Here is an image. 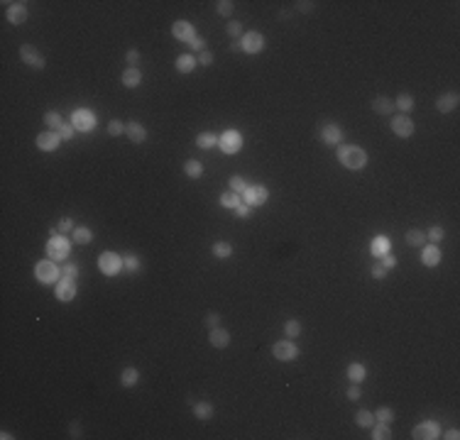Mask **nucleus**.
Segmentation results:
<instances>
[{
    "instance_id": "7ed1b4c3",
    "label": "nucleus",
    "mask_w": 460,
    "mask_h": 440,
    "mask_svg": "<svg viewBox=\"0 0 460 440\" xmlns=\"http://www.w3.org/2000/svg\"><path fill=\"white\" fill-rule=\"evenodd\" d=\"M35 277L42 281V284H54V281L61 277V269H59L51 259H42V262H37V267H35Z\"/></svg>"
},
{
    "instance_id": "f704fd0d",
    "label": "nucleus",
    "mask_w": 460,
    "mask_h": 440,
    "mask_svg": "<svg viewBox=\"0 0 460 440\" xmlns=\"http://www.w3.org/2000/svg\"><path fill=\"white\" fill-rule=\"evenodd\" d=\"M213 254H215L218 259H228V257L233 254V244H230V242H215V244H213Z\"/></svg>"
},
{
    "instance_id": "e433bc0d",
    "label": "nucleus",
    "mask_w": 460,
    "mask_h": 440,
    "mask_svg": "<svg viewBox=\"0 0 460 440\" xmlns=\"http://www.w3.org/2000/svg\"><path fill=\"white\" fill-rule=\"evenodd\" d=\"M407 242H409L411 247H421V244L426 242V233L414 228V230H409V233H407Z\"/></svg>"
},
{
    "instance_id": "423d86ee",
    "label": "nucleus",
    "mask_w": 460,
    "mask_h": 440,
    "mask_svg": "<svg viewBox=\"0 0 460 440\" xmlns=\"http://www.w3.org/2000/svg\"><path fill=\"white\" fill-rule=\"evenodd\" d=\"M20 56H22V61L27 64V66H32V69H44V56L40 54V49L35 47V44H22V49H20Z\"/></svg>"
},
{
    "instance_id": "f8f14e48",
    "label": "nucleus",
    "mask_w": 460,
    "mask_h": 440,
    "mask_svg": "<svg viewBox=\"0 0 460 440\" xmlns=\"http://www.w3.org/2000/svg\"><path fill=\"white\" fill-rule=\"evenodd\" d=\"M79 293V286H76V279H61L56 281V298L59 301H74Z\"/></svg>"
},
{
    "instance_id": "052dcab7",
    "label": "nucleus",
    "mask_w": 460,
    "mask_h": 440,
    "mask_svg": "<svg viewBox=\"0 0 460 440\" xmlns=\"http://www.w3.org/2000/svg\"><path fill=\"white\" fill-rule=\"evenodd\" d=\"M348 399H350V401H358V399H360V384H353V387H348Z\"/></svg>"
},
{
    "instance_id": "4c0bfd02",
    "label": "nucleus",
    "mask_w": 460,
    "mask_h": 440,
    "mask_svg": "<svg viewBox=\"0 0 460 440\" xmlns=\"http://www.w3.org/2000/svg\"><path fill=\"white\" fill-rule=\"evenodd\" d=\"M215 10H218V15L230 17L233 10H235V2H233V0H218V2H215Z\"/></svg>"
},
{
    "instance_id": "c85d7f7f",
    "label": "nucleus",
    "mask_w": 460,
    "mask_h": 440,
    "mask_svg": "<svg viewBox=\"0 0 460 440\" xmlns=\"http://www.w3.org/2000/svg\"><path fill=\"white\" fill-rule=\"evenodd\" d=\"M137 382H140V372H137L135 367H125L123 374H120V384H123V387H135Z\"/></svg>"
},
{
    "instance_id": "680f3d73",
    "label": "nucleus",
    "mask_w": 460,
    "mask_h": 440,
    "mask_svg": "<svg viewBox=\"0 0 460 440\" xmlns=\"http://www.w3.org/2000/svg\"><path fill=\"white\" fill-rule=\"evenodd\" d=\"M69 431H71V436H74V438H84V433H81V426H79L76 421H74V423L69 426Z\"/></svg>"
},
{
    "instance_id": "72a5a7b5",
    "label": "nucleus",
    "mask_w": 460,
    "mask_h": 440,
    "mask_svg": "<svg viewBox=\"0 0 460 440\" xmlns=\"http://www.w3.org/2000/svg\"><path fill=\"white\" fill-rule=\"evenodd\" d=\"M240 194H235V191H225L223 196H220V205L223 208H238L240 205Z\"/></svg>"
},
{
    "instance_id": "4468645a",
    "label": "nucleus",
    "mask_w": 460,
    "mask_h": 440,
    "mask_svg": "<svg viewBox=\"0 0 460 440\" xmlns=\"http://www.w3.org/2000/svg\"><path fill=\"white\" fill-rule=\"evenodd\" d=\"M59 145H61V137H59V132H54V130L37 135V147H40L42 152H54Z\"/></svg>"
},
{
    "instance_id": "603ef678",
    "label": "nucleus",
    "mask_w": 460,
    "mask_h": 440,
    "mask_svg": "<svg viewBox=\"0 0 460 440\" xmlns=\"http://www.w3.org/2000/svg\"><path fill=\"white\" fill-rule=\"evenodd\" d=\"M199 64H204V66H210V64H213V51L204 49V51L199 54Z\"/></svg>"
},
{
    "instance_id": "49530a36",
    "label": "nucleus",
    "mask_w": 460,
    "mask_h": 440,
    "mask_svg": "<svg viewBox=\"0 0 460 440\" xmlns=\"http://www.w3.org/2000/svg\"><path fill=\"white\" fill-rule=\"evenodd\" d=\"M123 264H125L130 272H140V259H137L135 254H127V257H123Z\"/></svg>"
},
{
    "instance_id": "de8ad7c7",
    "label": "nucleus",
    "mask_w": 460,
    "mask_h": 440,
    "mask_svg": "<svg viewBox=\"0 0 460 440\" xmlns=\"http://www.w3.org/2000/svg\"><path fill=\"white\" fill-rule=\"evenodd\" d=\"M228 35H230V37H243V22L230 20V25H228Z\"/></svg>"
},
{
    "instance_id": "4be33fe9",
    "label": "nucleus",
    "mask_w": 460,
    "mask_h": 440,
    "mask_svg": "<svg viewBox=\"0 0 460 440\" xmlns=\"http://www.w3.org/2000/svg\"><path fill=\"white\" fill-rule=\"evenodd\" d=\"M196 64H199V59H196L194 54H181V56L176 59V71H179V74H191V71L196 69Z\"/></svg>"
},
{
    "instance_id": "c03bdc74",
    "label": "nucleus",
    "mask_w": 460,
    "mask_h": 440,
    "mask_svg": "<svg viewBox=\"0 0 460 440\" xmlns=\"http://www.w3.org/2000/svg\"><path fill=\"white\" fill-rule=\"evenodd\" d=\"M56 132H59V137H61V140H71V137H74V132H76V127H74L71 122H64V125H61Z\"/></svg>"
},
{
    "instance_id": "aec40b11",
    "label": "nucleus",
    "mask_w": 460,
    "mask_h": 440,
    "mask_svg": "<svg viewBox=\"0 0 460 440\" xmlns=\"http://www.w3.org/2000/svg\"><path fill=\"white\" fill-rule=\"evenodd\" d=\"M7 20H10L12 25H22V22L27 20V7H25V2L10 5V7H7Z\"/></svg>"
},
{
    "instance_id": "7c9ffc66",
    "label": "nucleus",
    "mask_w": 460,
    "mask_h": 440,
    "mask_svg": "<svg viewBox=\"0 0 460 440\" xmlns=\"http://www.w3.org/2000/svg\"><path fill=\"white\" fill-rule=\"evenodd\" d=\"M372 438L375 440H389L392 438L389 423H379V421H375V426H372Z\"/></svg>"
},
{
    "instance_id": "0eeeda50",
    "label": "nucleus",
    "mask_w": 460,
    "mask_h": 440,
    "mask_svg": "<svg viewBox=\"0 0 460 440\" xmlns=\"http://www.w3.org/2000/svg\"><path fill=\"white\" fill-rule=\"evenodd\" d=\"M272 355H274L279 362H292V360H296V355H299V347L294 345L292 340H279V342H274Z\"/></svg>"
},
{
    "instance_id": "412c9836",
    "label": "nucleus",
    "mask_w": 460,
    "mask_h": 440,
    "mask_svg": "<svg viewBox=\"0 0 460 440\" xmlns=\"http://www.w3.org/2000/svg\"><path fill=\"white\" fill-rule=\"evenodd\" d=\"M438 262H441V249H438L436 244L423 247V252H421V264H423V267H436Z\"/></svg>"
},
{
    "instance_id": "a18cd8bd",
    "label": "nucleus",
    "mask_w": 460,
    "mask_h": 440,
    "mask_svg": "<svg viewBox=\"0 0 460 440\" xmlns=\"http://www.w3.org/2000/svg\"><path fill=\"white\" fill-rule=\"evenodd\" d=\"M443 235H446V230L441 228V225H433L431 230H428V235H426V240H433V242H441L443 240Z\"/></svg>"
},
{
    "instance_id": "20e7f679",
    "label": "nucleus",
    "mask_w": 460,
    "mask_h": 440,
    "mask_svg": "<svg viewBox=\"0 0 460 440\" xmlns=\"http://www.w3.org/2000/svg\"><path fill=\"white\" fill-rule=\"evenodd\" d=\"M218 145H220V149H223L225 154H238L240 147H243V137H240L238 130H225V132L218 137Z\"/></svg>"
},
{
    "instance_id": "bb28decb",
    "label": "nucleus",
    "mask_w": 460,
    "mask_h": 440,
    "mask_svg": "<svg viewBox=\"0 0 460 440\" xmlns=\"http://www.w3.org/2000/svg\"><path fill=\"white\" fill-rule=\"evenodd\" d=\"M184 174L191 176V179H199V176H204V164H201L199 159L184 161Z\"/></svg>"
},
{
    "instance_id": "c756f323",
    "label": "nucleus",
    "mask_w": 460,
    "mask_h": 440,
    "mask_svg": "<svg viewBox=\"0 0 460 440\" xmlns=\"http://www.w3.org/2000/svg\"><path fill=\"white\" fill-rule=\"evenodd\" d=\"M394 108H399L402 110V115H407L411 108H414V96H409V93H402L397 100H394Z\"/></svg>"
},
{
    "instance_id": "b1692460",
    "label": "nucleus",
    "mask_w": 460,
    "mask_h": 440,
    "mask_svg": "<svg viewBox=\"0 0 460 440\" xmlns=\"http://www.w3.org/2000/svg\"><path fill=\"white\" fill-rule=\"evenodd\" d=\"M372 110H375L377 115H389L394 110V100H389L387 96H377L375 100H372Z\"/></svg>"
},
{
    "instance_id": "9b49d317",
    "label": "nucleus",
    "mask_w": 460,
    "mask_h": 440,
    "mask_svg": "<svg viewBox=\"0 0 460 440\" xmlns=\"http://www.w3.org/2000/svg\"><path fill=\"white\" fill-rule=\"evenodd\" d=\"M71 125H74L79 132H88V130L96 127V115H93L91 110L81 108V110H76V113L71 115Z\"/></svg>"
},
{
    "instance_id": "3c124183",
    "label": "nucleus",
    "mask_w": 460,
    "mask_h": 440,
    "mask_svg": "<svg viewBox=\"0 0 460 440\" xmlns=\"http://www.w3.org/2000/svg\"><path fill=\"white\" fill-rule=\"evenodd\" d=\"M56 230H59L61 235H64V233H71V230H74V220H71V218H61Z\"/></svg>"
},
{
    "instance_id": "37998d69",
    "label": "nucleus",
    "mask_w": 460,
    "mask_h": 440,
    "mask_svg": "<svg viewBox=\"0 0 460 440\" xmlns=\"http://www.w3.org/2000/svg\"><path fill=\"white\" fill-rule=\"evenodd\" d=\"M108 135H110V137L125 135V125H123L120 120H110V122H108Z\"/></svg>"
},
{
    "instance_id": "a878e982",
    "label": "nucleus",
    "mask_w": 460,
    "mask_h": 440,
    "mask_svg": "<svg viewBox=\"0 0 460 440\" xmlns=\"http://www.w3.org/2000/svg\"><path fill=\"white\" fill-rule=\"evenodd\" d=\"M194 416L201 418V421H208L210 416H213V403H210V401H199V403H194Z\"/></svg>"
},
{
    "instance_id": "9d476101",
    "label": "nucleus",
    "mask_w": 460,
    "mask_h": 440,
    "mask_svg": "<svg viewBox=\"0 0 460 440\" xmlns=\"http://www.w3.org/2000/svg\"><path fill=\"white\" fill-rule=\"evenodd\" d=\"M389 125H392V132L397 137H411L414 135V120L409 115H394Z\"/></svg>"
},
{
    "instance_id": "09e8293b",
    "label": "nucleus",
    "mask_w": 460,
    "mask_h": 440,
    "mask_svg": "<svg viewBox=\"0 0 460 440\" xmlns=\"http://www.w3.org/2000/svg\"><path fill=\"white\" fill-rule=\"evenodd\" d=\"M379 264H382L384 269H394V267H397V257H392V254L387 252V254L379 257Z\"/></svg>"
},
{
    "instance_id": "864d4df0",
    "label": "nucleus",
    "mask_w": 460,
    "mask_h": 440,
    "mask_svg": "<svg viewBox=\"0 0 460 440\" xmlns=\"http://www.w3.org/2000/svg\"><path fill=\"white\" fill-rule=\"evenodd\" d=\"M250 213H252V208L248 203H240V205L235 208V215H238V218H250Z\"/></svg>"
},
{
    "instance_id": "4d7b16f0",
    "label": "nucleus",
    "mask_w": 460,
    "mask_h": 440,
    "mask_svg": "<svg viewBox=\"0 0 460 440\" xmlns=\"http://www.w3.org/2000/svg\"><path fill=\"white\" fill-rule=\"evenodd\" d=\"M125 59H127V64H130V66H135V64L140 61V51H137V49H127Z\"/></svg>"
},
{
    "instance_id": "6e6d98bb",
    "label": "nucleus",
    "mask_w": 460,
    "mask_h": 440,
    "mask_svg": "<svg viewBox=\"0 0 460 440\" xmlns=\"http://www.w3.org/2000/svg\"><path fill=\"white\" fill-rule=\"evenodd\" d=\"M206 325H208V328H218V325H220V316H218L215 311H210L208 316H206Z\"/></svg>"
},
{
    "instance_id": "f257e3e1",
    "label": "nucleus",
    "mask_w": 460,
    "mask_h": 440,
    "mask_svg": "<svg viewBox=\"0 0 460 440\" xmlns=\"http://www.w3.org/2000/svg\"><path fill=\"white\" fill-rule=\"evenodd\" d=\"M338 161L345 169L358 171V169H362L367 164V152L362 147H358V145H340L338 147Z\"/></svg>"
},
{
    "instance_id": "79ce46f5",
    "label": "nucleus",
    "mask_w": 460,
    "mask_h": 440,
    "mask_svg": "<svg viewBox=\"0 0 460 440\" xmlns=\"http://www.w3.org/2000/svg\"><path fill=\"white\" fill-rule=\"evenodd\" d=\"M245 189H248V184H245V179H243V176H238V174H235V176H230V191H235V194H240V196H243V191H245Z\"/></svg>"
},
{
    "instance_id": "5701e85b",
    "label": "nucleus",
    "mask_w": 460,
    "mask_h": 440,
    "mask_svg": "<svg viewBox=\"0 0 460 440\" xmlns=\"http://www.w3.org/2000/svg\"><path fill=\"white\" fill-rule=\"evenodd\" d=\"M365 377H367V369H365V364H360V362H353V364H348V379H350L353 384H362V382H365Z\"/></svg>"
},
{
    "instance_id": "13d9d810",
    "label": "nucleus",
    "mask_w": 460,
    "mask_h": 440,
    "mask_svg": "<svg viewBox=\"0 0 460 440\" xmlns=\"http://www.w3.org/2000/svg\"><path fill=\"white\" fill-rule=\"evenodd\" d=\"M294 5H296L299 12H311V10H313V2H311V0H308V2H306V0H299V2H294Z\"/></svg>"
},
{
    "instance_id": "8fccbe9b",
    "label": "nucleus",
    "mask_w": 460,
    "mask_h": 440,
    "mask_svg": "<svg viewBox=\"0 0 460 440\" xmlns=\"http://www.w3.org/2000/svg\"><path fill=\"white\" fill-rule=\"evenodd\" d=\"M61 274H64V277H69V279H76V277H79V267L69 262V264H64V267H61Z\"/></svg>"
},
{
    "instance_id": "473e14b6",
    "label": "nucleus",
    "mask_w": 460,
    "mask_h": 440,
    "mask_svg": "<svg viewBox=\"0 0 460 440\" xmlns=\"http://www.w3.org/2000/svg\"><path fill=\"white\" fill-rule=\"evenodd\" d=\"M387 252H389V238H384V235L375 238V242H372V254H375V257H382V254H387Z\"/></svg>"
},
{
    "instance_id": "58836bf2",
    "label": "nucleus",
    "mask_w": 460,
    "mask_h": 440,
    "mask_svg": "<svg viewBox=\"0 0 460 440\" xmlns=\"http://www.w3.org/2000/svg\"><path fill=\"white\" fill-rule=\"evenodd\" d=\"M299 333H301V323H299L296 318H289L287 323H284V335H287L289 340H292V338H296Z\"/></svg>"
},
{
    "instance_id": "f03ea898",
    "label": "nucleus",
    "mask_w": 460,
    "mask_h": 440,
    "mask_svg": "<svg viewBox=\"0 0 460 440\" xmlns=\"http://www.w3.org/2000/svg\"><path fill=\"white\" fill-rule=\"evenodd\" d=\"M98 267H101V272H103L105 277H115V274H120V269H123L125 264H123V257H120V254H115V252H103V254L98 257Z\"/></svg>"
},
{
    "instance_id": "ea45409f",
    "label": "nucleus",
    "mask_w": 460,
    "mask_h": 440,
    "mask_svg": "<svg viewBox=\"0 0 460 440\" xmlns=\"http://www.w3.org/2000/svg\"><path fill=\"white\" fill-rule=\"evenodd\" d=\"M375 421H379V423H392V421H394V411H392L389 406H382V408H377Z\"/></svg>"
},
{
    "instance_id": "cd10ccee",
    "label": "nucleus",
    "mask_w": 460,
    "mask_h": 440,
    "mask_svg": "<svg viewBox=\"0 0 460 440\" xmlns=\"http://www.w3.org/2000/svg\"><path fill=\"white\" fill-rule=\"evenodd\" d=\"M355 423H358L360 428H372V426H375V413H370L367 408H360V411L355 413Z\"/></svg>"
},
{
    "instance_id": "c9c22d12",
    "label": "nucleus",
    "mask_w": 460,
    "mask_h": 440,
    "mask_svg": "<svg viewBox=\"0 0 460 440\" xmlns=\"http://www.w3.org/2000/svg\"><path fill=\"white\" fill-rule=\"evenodd\" d=\"M196 145H199L201 149H210L213 145H218V137H215L213 132H201V135L196 137Z\"/></svg>"
},
{
    "instance_id": "2f4dec72",
    "label": "nucleus",
    "mask_w": 460,
    "mask_h": 440,
    "mask_svg": "<svg viewBox=\"0 0 460 440\" xmlns=\"http://www.w3.org/2000/svg\"><path fill=\"white\" fill-rule=\"evenodd\" d=\"M93 240V233H91V228H74V242L76 244H88V242Z\"/></svg>"
},
{
    "instance_id": "6ab92c4d",
    "label": "nucleus",
    "mask_w": 460,
    "mask_h": 440,
    "mask_svg": "<svg viewBox=\"0 0 460 440\" xmlns=\"http://www.w3.org/2000/svg\"><path fill=\"white\" fill-rule=\"evenodd\" d=\"M210 345L213 347H218V350H223V347H228L230 345V333L225 330V328H210Z\"/></svg>"
},
{
    "instance_id": "bf43d9fd",
    "label": "nucleus",
    "mask_w": 460,
    "mask_h": 440,
    "mask_svg": "<svg viewBox=\"0 0 460 440\" xmlns=\"http://www.w3.org/2000/svg\"><path fill=\"white\" fill-rule=\"evenodd\" d=\"M370 272H372V277H375V279H384V277H387V269H384L382 264H372V269H370Z\"/></svg>"
},
{
    "instance_id": "ddd939ff",
    "label": "nucleus",
    "mask_w": 460,
    "mask_h": 440,
    "mask_svg": "<svg viewBox=\"0 0 460 440\" xmlns=\"http://www.w3.org/2000/svg\"><path fill=\"white\" fill-rule=\"evenodd\" d=\"M171 35L181 42H191L196 37V27H194L191 22H186V20H176V22L171 25Z\"/></svg>"
},
{
    "instance_id": "dca6fc26",
    "label": "nucleus",
    "mask_w": 460,
    "mask_h": 440,
    "mask_svg": "<svg viewBox=\"0 0 460 440\" xmlns=\"http://www.w3.org/2000/svg\"><path fill=\"white\" fill-rule=\"evenodd\" d=\"M411 436L416 440H433V438H438V426L431 423V421H423V423H418L416 428H414Z\"/></svg>"
},
{
    "instance_id": "a19ab883",
    "label": "nucleus",
    "mask_w": 460,
    "mask_h": 440,
    "mask_svg": "<svg viewBox=\"0 0 460 440\" xmlns=\"http://www.w3.org/2000/svg\"><path fill=\"white\" fill-rule=\"evenodd\" d=\"M44 122L51 127V130H59L64 122H61V115L56 113V110H49V113H44Z\"/></svg>"
},
{
    "instance_id": "a211bd4d",
    "label": "nucleus",
    "mask_w": 460,
    "mask_h": 440,
    "mask_svg": "<svg viewBox=\"0 0 460 440\" xmlns=\"http://www.w3.org/2000/svg\"><path fill=\"white\" fill-rule=\"evenodd\" d=\"M321 140H323L326 145H338V142L343 140V130H340L338 125H333V122H328V125L321 127Z\"/></svg>"
},
{
    "instance_id": "2eb2a0df",
    "label": "nucleus",
    "mask_w": 460,
    "mask_h": 440,
    "mask_svg": "<svg viewBox=\"0 0 460 440\" xmlns=\"http://www.w3.org/2000/svg\"><path fill=\"white\" fill-rule=\"evenodd\" d=\"M125 135L127 140L132 142V145H142L145 140H147V130H145V125H140V122H127L125 125Z\"/></svg>"
},
{
    "instance_id": "39448f33",
    "label": "nucleus",
    "mask_w": 460,
    "mask_h": 440,
    "mask_svg": "<svg viewBox=\"0 0 460 440\" xmlns=\"http://www.w3.org/2000/svg\"><path fill=\"white\" fill-rule=\"evenodd\" d=\"M267 198H269V191H267L264 186H259V184L248 186V189L243 191V203H248L250 208H257V205L267 203Z\"/></svg>"
},
{
    "instance_id": "f3484780",
    "label": "nucleus",
    "mask_w": 460,
    "mask_h": 440,
    "mask_svg": "<svg viewBox=\"0 0 460 440\" xmlns=\"http://www.w3.org/2000/svg\"><path fill=\"white\" fill-rule=\"evenodd\" d=\"M458 108V93H443V96H438V100H436V110L438 113H451V110H456Z\"/></svg>"
},
{
    "instance_id": "5fc2aeb1",
    "label": "nucleus",
    "mask_w": 460,
    "mask_h": 440,
    "mask_svg": "<svg viewBox=\"0 0 460 440\" xmlns=\"http://www.w3.org/2000/svg\"><path fill=\"white\" fill-rule=\"evenodd\" d=\"M189 47H191L194 51H204V47H206V42H204V37H199V35H196L194 40L189 42Z\"/></svg>"
},
{
    "instance_id": "e2e57ef3",
    "label": "nucleus",
    "mask_w": 460,
    "mask_h": 440,
    "mask_svg": "<svg viewBox=\"0 0 460 440\" xmlns=\"http://www.w3.org/2000/svg\"><path fill=\"white\" fill-rule=\"evenodd\" d=\"M443 438H448V440H458V438H460L458 428H451V431H448V433H446V436H443Z\"/></svg>"
},
{
    "instance_id": "1a4fd4ad",
    "label": "nucleus",
    "mask_w": 460,
    "mask_h": 440,
    "mask_svg": "<svg viewBox=\"0 0 460 440\" xmlns=\"http://www.w3.org/2000/svg\"><path fill=\"white\" fill-rule=\"evenodd\" d=\"M240 49L248 51V54H259L264 49V37L259 32H248L240 37Z\"/></svg>"
},
{
    "instance_id": "6e6552de",
    "label": "nucleus",
    "mask_w": 460,
    "mask_h": 440,
    "mask_svg": "<svg viewBox=\"0 0 460 440\" xmlns=\"http://www.w3.org/2000/svg\"><path fill=\"white\" fill-rule=\"evenodd\" d=\"M47 254L49 259H64L69 254V242L64 235H54L51 240L47 242Z\"/></svg>"
},
{
    "instance_id": "393cba45",
    "label": "nucleus",
    "mask_w": 460,
    "mask_h": 440,
    "mask_svg": "<svg viewBox=\"0 0 460 440\" xmlns=\"http://www.w3.org/2000/svg\"><path fill=\"white\" fill-rule=\"evenodd\" d=\"M140 81H142V74H140L137 66H130V69L123 71V86H125V88H137Z\"/></svg>"
}]
</instances>
